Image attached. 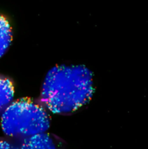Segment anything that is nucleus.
<instances>
[{"label":"nucleus","mask_w":148,"mask_h":149,"mask_svg":"<svg viewBox=\"0 0 148 149\" xmlns=\"http://www.w3.org/2000/svg\"><path fill=\"white\" fill-rule=\"evenodd\" d=\"M12 41V29L9 19L0 14V58L9 49Z\"/></svg>","instance_id":"obj_5"},{"label":"nucleus","mask_w":148,"mask_h":149,"mask_svg":"<svg viewBox=\"0 0 148 149\" xmlns=\"http://www.w3.org/2000/svg\"><path fill=\"white\" fill-rule=\"evenodd\" d=\"M21 149H68L66 142L56 134L44 133L21 141Z\"/></svg>","instance_id":"obj_3"},{"label":"nucleus","mask_w":148,"mask_h":149,"mask_svg":"<svg viewBox=\"0 0 148 149\" xmlns=\"http://www.w3.org/2000/svg\"><path fill=\"white\" fill-rule=\"evenodd\" d=\"M0 149H21V141L9 137H0Z\"/></svg>","instance_id":"obj_6"},{"label":"nucleus","mask_w":148,"mask_h":149,"mask_svg":"<svg viewBox=\"0 0 148 149\" xmlns=\"http://www.w3.org/2000/svg\"><path fill=\"white\" fill-rule=\"evenodd\" d=\"M94 90L93 74L85 65H56L47 72L38 100L50 113L71 115L90 102Z\"/></svg>","instance_id":"obj_1"},{"label":"nucleus","mask_w":148,"mask_h":149,"mask_svg":"<svg viewBox=\"0 0 148 149\" xmlns=\"http://www.w3.org/2000/svg\"><path fill=\"white\" fill-rule=\"evenodd\" d=\"M15 94L14 82L9 77L0 74V114L13 101Z\"/></svg>","instance_id":"obj_4"},{"label":"nucleus","mask_w":148,"mask_h":149,"mask_svg":"<svg viewBox=\"0 0 148 149\" xmlns=\"http://www.w3.org/2000/svg\"><path fill=\"white\" fill-rule=\"evenodd\" d=\"M51 122V113L38 98L13 100L1 114V127L5 136L19 141L48 132Z\"/></svg>","instance_id":"obj_2"}]
</instances>
